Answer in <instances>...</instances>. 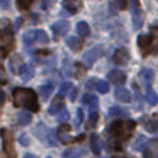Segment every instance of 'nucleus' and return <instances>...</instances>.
<instances>
[{
	"label": "nucleus",
	"mask_w": 158,
	"mask_h": 158,
	"mask_svg": "<svg viewBox=\"0 0 158 158\" xmlns=\"http://www.w3.org/2000/svg\"><path fill=\"white\" fill-rule=\"evenodd\" d=\"M112 158H127V157H125V155H120V157H112Z\"/></svg>",
	"instance_id": "51"
},
{
	"label": "nucleus",
	"mask_w": 158,
	"mask_h": 158,
	"mask_svg": "<svg viewBox=\"0 0 158 158\" xmlns=\"http://www.w3.org/2000/svg\"><path fill=\"white\" fill-rule=\"evenodd\" d=\"M23 42L25 46H31L32 44H35V36H34V31H27L23 35Z\"/></svg>",
	"instance_id": "30"
},
{
	"label": "nucleus",
	"mask_w": 158,
	"mask_h": 158,
	"mask_svg": "<svg viewBox=\"0 0 158 158\" xmlns=\"http://www.w3.org/2000/svg\"><path fill=\"white\" fill-rule=\"evenodd\" d=\"M13 99L15 106H23L31 112H38L39 105L36 101V95L31 88H15L13 91Z\"/></svg>",
	"instance_id": "1"
},
{
	"label": "nucleus",
	"mask_w": 158,
	"mask_h": 158,
	"mask_svg": "<svg viewBox=\"0 0 158 158\" xmlns=\"http://www.w3.org/2000/svg\"><path fill=\"white\" fill-rule=\"evenodd\" d=\"M98 118H99V114H98V110H97V108H89V118H88L87 129L95 127L97 122H98Z\"/></svg>",
	"instance_id": "21"
},
{
	"label": "nucleus",
	"mask_w": 158,
	"mask_h": 158,
	"mask_svg": "<svg viewBox=\"0 0 158 158\" xmlns=\"http://www.w3.org/2000/svg\"><path fill=\"white\" fill-rule=\"evenodd\" d=\"M66 44L73 52H78L83 46V41L80 39V36H69L66 39Z\"/></svg>",
	"instance_id": "17"
},
{
	"label": "nucleus",
	"mask_w": 158,
	"mask_h": 158,
	"mask_svg": "<svg viewBox=\"0 0 158 158\" xmlns=\"http://www.w3.org/2000/svg\"><path fill=\"white\" fill-rule=\"evenodd\" d=\"M146 129L148 131H151V133H154V131H158V120L157 119L150 120V122L146 125Z\"/></svg>",
	"instance_id": "35"
},
{
	"label": "nucleus",
	"mask_w": 158,
	"mask_h": 158,
	"mask_svg": "<svg viewBox=\"0 0 158 158\" xmlns=\"http://www.w3.org/2000/svg\"><path fill=\"white\" fill-rule=\"evenodd\" d=\"M137 44L140 46L143 55H148L151 52V46L154 44V38L151 35H140L137 38Z\"/></svg>",
	"instance_id": "8"
},
{
	"label": "nucleus",
	"mask_w": 158,
	"mask_h": 158,
	"mask_svg": "<svg viewBox=\"0 0 158 158\" xmlns=\"http://www.w3.org/2000/svg\"><path fill=\"white\" fill-rule=\"evenodd\" d=\"M81 102L84 105H88L89 108H97V105H98V97L94 95V94H85L81 98Z\"/></svg>",
	"instance_id": "20"
},
{
	"label": "nucleus",
	"mask_w": 158,
	"mask_h": 158,
	"mask_svg": "<svg viewBox=\"0 0 158 158\" xmlns=\"http://www.w3.org/2000/svg\"><path fill=\"white\" fill-rule=\"evenodd\" d=\"M23 158H38L36 157V155H34V154H30V152H28V154H24V157Z\"/></svg>",
	"instance_id": "49"
},
{
	"label": "nucleus",
	"mask_w": 158,
	"mask_h": 158,
	"mask_svg": "<svg viewBox=\"0 0 158 158\" xmlns=\"http://www.w3.org/2000/svg\"><path fill=\"white\" fill-rule=\"evenodd\" d=\"M114 3L118 6V9L125 10L127 7V0H114Z\"/></svg>",
	"instance_id": "38"
},
{
	"label": "nucleus",
	"mask_w": 158,
	"mask_h": 158,
	"mask_svg": "<svg viewBox=\"0 0 158 158\" xmlns=\"http://www.w3.org/2000/svg\"><path fill=\"white\" fill-rule=\"evenodd\" d=\"M94 85H95V81L91 78V81H88V83H87V88H93Z\"/></svg>",
	"instance_id": "48"
},
{
	"label": "nucleus",
	"mask_w": 158,
	"mask_h": 158,
	"mask_svg": "<svg viewBox=\"0 0 158 158\" xmlns=\"http://www.w3.org/2000/svg\"><path fill=\"white\" fill-rule=\"evenodd\" d=\"M143 23H144V17L140 7L139 6L133 7V28L134 30H140L143 27Z\"/></svg>",
	"instance_id": "14"
},
{
	"label": "nucleus",
	"mask_w": 158,
	"mask_h": 158,
	"mask_svg": "<svg viewBox=\"0 0 158 158\" xmlns=\"http://www.w3.org/2000/svg\"><path fill=\"white\" fill-rule=\"evenodd\" d=\"M4 99H6V97H4V93H3V89L0 88V106L4 104Z\"/></svg>",
	"instance_id": "46"
},
{
	"label": "nucleus",
	"mask_w": 158,
	"mask_h": 158,
	"mask_svg": "<svg viewBox=\"0 0 158 158\" xmlns=\"http://www.w3.org/2000/svg\"><path fill=\"white\" fill-rule=\"evenodd\" d=\"M53 3H55V0H45L42 7H44V9H51V7L53 6Z\"/></svg>",
	"instance_id": "44"
},
{
	"label": "nucleus",
	"mask_w": 158,
	"mask_h": 158,
	"mask_svg": "<svg viewBox=\"0 0 158 158\" xmlns=\"http://www.w3.org/2000/svg\"><path fill=\"white\" fill-rule=\"evenodd\" d=\"M95 88L98 89L101 94H106V93H109V84L106 83V81H104V80H98V81H95Z\"/></svg>",
	"instance_id": "31"
},
{
	"label": "nucleus",
	"mask_w": 158,
	"mask_h": 158,
	"mask_svg": "<svg viewBox=\"0 0 158 158\" xmlns=\"http://www.w3.org/2000/svg\"><path fill=\"white\" fill-rule=\"evenodd\" d=\"M84 154V150L80 148H70L64 152V158H80Z\"/></svg>",
	"instance_id": "28"
},
{
	"label": "nucleus",
	"mask_w": 158,
	"mask_h": 158,
	"mask_svg": "<svg viewBox=\"0 0 158 158\" xmlns=\"http://www.w3.org/2000/svg\"><path fill=\"white\" fill-rule=\"evenodd\" d=\"M69 118H70L69 110H66L64 108H63V109L60 110L59 114H57V120H59L60 123H66L67 120H69Z\"/></svg>",
	"instance_id": "32"
},
{
	"label": "nucleus",
	"mask_w": 158,
	"mask_h": 158,
	"mask_svg": "<svg viewBox=\"0 0 158 158\" xmlns=\"http://www.w3.org/2000/svg\"><path fill=\"white\" fill-rule=\"evenodd\" d=\"M23 64H24V62H23V57H21L20 55H13V57L10 59V62H9L10 72H11L13 74H18V72H20V67Z\"/></svg>",
	"instance_id": "13"
},
{
	"label": "nucleus",
	"mask_w": 158,
	"mask_h": 158,
	"mask_svg": "<svg viewBox=\"0 0 158 158\" xmlns=\"http://www.w3.org/2000/svg\"><path fill=\"white\" fill-rule=\"evenodd\" d=\"M77 93H78V89L76 88V87H73V89L70 91V94H69L70 101H76V98H77Z\"/></svg>",
	"instance_id": "41"
},
{
	"label": "nucleus",
	"mask_w": 158,
	"mask_h": 158,
	"mask_svg": "<svg viewBox=\"0 0 158 158\" xmlns=\"http://www.w3.org/2000/svg\"><path fill=\"white\" fill-rule=\"evenodd\" d=\"M0 46L4 53H10L14 49V35L10 28H4L0 31Z\"/></svg>",
	"instance_id": "4"
},
{
	"label": "nucleus",
	"mask_w": 158,
	"mask_h": 158,
	"mask_svg": "<svg viewBox=\"0 0 158 158\" xmlns=\"http://www.w3.org/2000/svg\"><path fill=\"white\" fill-rule=\"evenodd\" d=\"M18 74H20L21 80L23 81H28L31 80V78L34 77V74H35V70H34V67L31 64H23L20 67V72H18Z\"/></svg>",
	"instance_id": "12"
},
{
	"label": "nucleus",
	"mask_w": 158,
	"mask_h": 158,
	"mask_svg": "<svg viewBox=\"0 0 158 158\" xmlns=\"http://www.w3.org/2000/svg\"><path fill=\"white\" fill-rule=\"evenodd\" d=\"M69 30H70V23L66 20H59L56 23H53V25H52V31H53L56 39L63 36L64 34H67Z\"/></svg>",
	"instance_id": "7"
},
{
	"label": "nucleus",
	"mask_w": 158,
	"mask_h": 158,
	"mask_svg": "<svg viewBox=\"0 0 158 158\" xmlns=\"http://www.w3.org/2000/svg\"><path fill=\"white\" fill-rule=\"evenodd\" d=\"M134 129H136V122L133 120H127V122L118 120V122L110 123V126L108 127V133L114 140H116L118 143H122L130 137Z\"/></svg>",
	"instance_id": "2"
},
{
	"label": "nucleus",
	"mask_w": 158,
	"mask_h": 158,
	"mask_svg": "<svg viewBox=\"0 0 158 158\" xmlns=\"http://www.w3.org/2000/svg\"><path fill=\"white\" fill-rule=\"evenodd\" d=\"M129 60H130V55H129V51H127V49L120 48V49H118V51L115 52V55H114V62L116 63V64L122 66V64H125V63H127Z\"/></svg>",
	"instance_id": "9"
},
{
	"label": "nucleus",
	"mask_w": 158,
	"mask_h": 158,
	"mask_svg": "<svg viewBox=\"0 0 158 158\" xmlns=\"http://www.w3.org/2000/svg\"><path fill=\"white\" fill-rule=\"evenodd\" d=\"M63 108H64V101H63V97L59 95V97H55L53 98L52 104L49 105L48 112H49V115H56V114H59Z\"/></svg>",
	"instance_id": "11"
},
{
	"label": "nucleus",
	"mask_w": 158,
	"mask_h": 158,
	"mask_svg": "<svg viewBox=\"0 0 158 158\" xmlns=\"http://www.w3.org/2000/svg\"><path fill=\"white\" fill-rule=\"evenodd\" d=\"M83 120H84V112L81 109H78L77 110V116H76V127H78V126L83 123Z\"/></svg>",
	"instance_id": "37"
},
{
	"label": "nucleus",
	"mask_w": 158,
	"mask_h": 158,
	"mask_svg": "<svg viewBox=\"0 0 158 158\" xmlns=\"http://www.w3.org/2000/svg\"><path fill=\"white\" fill-rule=\"evenodd\" d=\"M146 101L148 102L151 106H154V105L158 104V95L154 93V89H151V88L147 89V93H146Z\"/></svg>",
	"instance_id": "27"
},
{
	"label": "nucleus",
	"mask_w": 158,
	"mask_h": 158,
	"mask_svg": "<svg viewBox=\"0 0 158 158\" xmlns=\"http://www.w3.org/2000/svg\"><path fill=\"white\" fill-rule=\"evenodd\" d=\"M32 4V0H17V6L20 10H28Z\"/></svg>",
	"instance_id": "34"
},
{
	"label": "nucleus",
	"mask_w": 158,
	"mask_h": 158,
	"mask_svg": "<svg viewBox=\"0 0 158 158\" xmlns=\"http://www.w3.org/2000/svg\"><path fill=\"white\" fill-rule=\"evenodd\" d=\"M4 52L0 49V77H3V78H6V76H4V69H3V64H2V60H3V57H4Z\"/></svg>",
	"instance_id": "39"
},
{
	"label": "nucleus",
	"mask_w": 158,
	"mask_h": 158,
	"mask_svg": "<svg viewBox=\"0 0 158 158\" xmlns=\"http://www.w3.org/2000/svg\"><path fill=\"white\" fill-rule=\"evenodd\" d=\"M17 119H18V125H21V126H27L32 122V116H31V114L30 112H25V110H23V112L18 114Z\"/></svg>",
	"instance_id": "24"
},
{
	"label": "nucleus",
	"mask_w": 158,
	"mask_h": 158,
	"mask_svg": "<svg viewBox=\"0 0 158 158\" xmlns=\"http://www.w3.org/2000/svg\"><path fill=\"white\" fill-rule=\"evenodd\" d=\"M102 55H104V48H102L101 45H97V46L91 48L89 51H87L85 55H84V57H83L85 66L87 67H91V66H93L94 63L102 56Z\"/></svg>",
	"instance_id": "5"
},
{
	"label": "nucleus",
	"mask_w": 158,
	"mask_h": 158,
	"mask_svg": "<svg viewBox=\"0 0 158 158\" xmlns=\"http://www.w3.org/2000/svg\"><path fill=\"white\" fill-rule=\"evenodd\" d=\"M0 136L4 143V151L7 154V158H15L14 146H13V134L7 129H0Z\"/></svg>",
	"instance_id": "6"
},
{
	"label": "nucleus",
	"mask_w": 158,
	"mask_h": 158,
	"mask_svg": "<svg viewBox=\"0 0 158 158\" xmlns=\"http://www.w3.org/2000/svg\"><path fill=\"white\" fill-rule=\"evenodd\" d=\"M76 30H77V34H80V36H89V34H91V30H89V25L87 24L85 21H80V23H77V27H76Z\"/></svg>",
	"instance_id": "22"
},
{
	"label": "nucleus",
	"mask_w": 158,
	"mask_h": 158,
	"mask_svg": "<svg viewBox=\"0 0 158 158\" xmlns=\"http://www.w3.org/2000/svg\"><path fill=\"white\" fill-rule=\"evenodd\" d=\"M38 89H39V95L44 99H48L52 95V93H53V85L51 83H48V84H45V85H41Z\"/></svg>",
	"instance_id": "23"
},
{
	"label": "nucleus",
	"mask_w": 158,
	"mask_h": 158,
	"mask_svg": "<svg viewBox=\"0 0 158 158\" xmlns=\"http://www.w3.org/2000/svg\"><path fill=\"white\" fill-rule=\"evenodd\" d=\"M108 78H109L110 83L116 84V85H120V84L126 83V74L120 70H112V72L108 73Z\"/></svg>",
	"instance_id": "10"
},
{
	"label": "nucleus",
	"mask_w": 158,
	"mask_h": 158,
	"mask_svg": "<svg viewBox=\"0 0 158 158\" xmlns=\"http://www.w3.org/2000/svg\"><path fill=\"white\" fill-rule=\"evenodd\" d=\"M89 146H91V150L95 155H99L101 154V146H99V137L98 134L93 133L91 134V139H89Z\"/></svg>",
	"instance_id": "19"
},
{
	"label": "nucleus",
	"mask_w": 158,
	"mask_h": 158,
	"mask_svg": "<svg viewBox=\"0 0 158 158\" xmlns=\"http://www.w3.org/2000/svg\"><path fill=\"white\" fill-rule=\"evenodd\" d=\"M140 77H141V80L144 81V84L150 85V84L152 83V80H154V72H152L151 69H143L140 73Z\"/></svg>",
	"instance_id": "26"
},
{
	"label": "nucleus",
	"mask_w": 158,
	"mask_h": 158,
	"mask_svg": "<svg viewBox=\"0 0 158 158\" xmlns=\"http://www.w3.org/2000/svg\"><path fill=\"white\" fill-rule=\"evenodd\" d=\"M34 36H35V42L38 44H48L49 36L44 30H34Z\"/></svg>",
	"instance_id": "25"
},
{
	"label": "nucleus",
	"mask_w": 158,
	"mask_h": 158,
	"mask_svg": "<svg viewBox=\"0 0 158 158\" xmlns=\"http://www.w3.org/2000/svg\"><path fill=\"white\" fill-rule=\"evenodd\" d=\"M130 115L127 109L125 108H120V106H112L109 109V116H114V118H127Z\"/></svg>",
	"instance_id": "18"
},
{
	"label": "nucleus",
	"mask_w": 158,
	"mask_h": 158,
	"mask_svg": "<svg viewBox=\"0 0 158 158\" xmlns=\"http://www.w3.org/2000/svg\"><path fill=\"white\" fill-rule=\"evenodd\" d=\"M115 98L120 102L127 104V102L131 101V94H130V91L126 88H118V89H115Z\"/></svg>",
	"instance_id": "16"
},
{
	"label": "nucleus",
	"mask_w": 158,
	"mask_h": 158,
	"mask_svg": "<svg viewBox=\"0 0 158 158\" xmlns=\"http://www.w3.org/2000/svg\"><path fill=\"white\" fill-rule=\"evenodd\" d=\"M10 4H11V0H0V7H2L3 10L9 9Z\"/></svg>",
	"instance_id": "42"
},
{
	"label": "nucleus",
	"mask_w": 158,
	"mask_h": 158,
	"mask_svg": "<svg viewBox=\"0 0 158 158\" xmlns=\"http://www.w3.org/2000/svg\"><path fill=\"white\" fill-rule=\"evenodd\" d=\"M21 23H23V18H17L15 20V30H18L21 27Z\"/></svg>",
	"instance_id": "47"
},
{
	"label": "nucleus",
	"mask_w": 158,
	"mask_h": 158,
	"mask_svg": "<svg viewBox=\"0 0 158 158\" xmlns=\"http://www.w3.org/2000/svg\"><path fill=\"white\" fill-rule=\"evenodd\" d=\"M34 133L35 136L46 146L55 147L57 144V136L55 134V131L51 127H46L44 123H39L35 129H34Z\"/></svg>",
	"instance_id": "3"
},
{
	"label": "nucleus",
	"mask_w": 158,
	"mask_h": 158,
	"mask_svg": "<svg viewBox=\"0 0 158 158\" xmlns=\"http://www.w3.org/2000/svg\"><path fill=\"white\" fill-rule=\"evenodd\" d=\"M150 53H158V38L154 39V44L151 46V52Z\"/></svg>",
	"instance_id": "45"
},
{
	"label": "nucleus",
	"mask_w": 158,
	"mask_h": 158,
	"mask_svg": "<svg viewBox=\"0 0 158 158\" xmlns=\"http://www.w3.org/2000/svg\"><path fill=\"white\" fill-rule=\"evenodd\" d=\"M63 6H64L66 10H69L72 14H76L81 9L83 3H81V0H63Z\"/></svg>",
	"instance_id": "15"
},
{
	"label": "nucleus",
	"mask_w": 158,
	"mask_h": 158,
	"mask_svg": "<svg viewBox=\"0 0 158 158\" xmlns=\"http://www.w3.org/2000/svg\"><path fill=\"white\" fill-rule=\"evenodd\" d=\"M150 30H151V32H155V34H158V25H152V27L150 28Z\"/></svg>",
	"instance_id": "50"
},
{
	"label": "nucleus",
	"mask_w": 158,
	"mask_h": 158,
	"mask_svg": "<svg viewBox=\"0 0 158 158\" xmlns=\"http://www.w3.org/2000/svg\"><path fill=\"white\" fill-rule=\"evenodd\" d=\"M74 67L77 69V77H80V76H83L84 73H85V69H83V66H81L80 63H76Z\"/></svg>",
	"instance_id": "40"
},
{
	"label": "nucleus",
	"mask_w": 158,
	"mask_h": 158,
	"mask_svg": "<svg viewBox=\"0 0 158 158\" xmlns=\"http://www.w3.org/2000/svg\"><path fill=\"white\" fill-rule=\"evenodd\" d=\"M18 141H20L21 146H24V147L30 146V143H31L30 137H28V134H25V133H23V134L20 136V137H18Z\"/></svg>",
	"instance_id": "36"
},
{
	"label": "nucleus",
	"mask_w": 158,
	"mask_h": 158,
	"mask_svg": "<svg viewBox=\"0 0 158 158\" xmlns=\"http://www.w3.org/2000/svg\"><path fill=\"white\" fill-rule=\"evenodd\" d=\"M73 84L70 83V81H66V83H63L62 85H60V89H59V94L60 97H64V95H69L70 91L73 89Z\"/></svg>",
	"instance_id": "29"
},
{
	"label": "nucleus",
	"mask_w": 158,
	"mask_h": 158,
	"mask_svg": "<svg viewBox=\"0 0 158 158\" xmlns=\"http://www.w3.org/2000/svg\"><path fill=\"white\" fill-rule=\"evenodd\" d=\"M146 146H147V140L143 137V136H140V137L137 139V141L134 143L133 148H134V150H137V151H141V150H143Z\"/></svg>",
	"instance_id": "33"
},
{
	"label": "nucleus",
	"mask_w": 158,
	"mask_h": 158,
	"mask_svg": "<svg viewBox=\"0 0 158 158\" xmlns=\"http://www.w3.org/2000/svg\"><path fill=\"white\" fill-rule=\"evenodd\" d=\"M51 55V51L48 49H41V51H36V56H48Z\"/></svg>",
	"instance_id": "43"
}]
</instances>
